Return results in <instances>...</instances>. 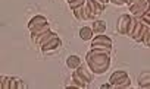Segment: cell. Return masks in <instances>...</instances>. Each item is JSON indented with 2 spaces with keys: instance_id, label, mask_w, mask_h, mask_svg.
<instances>
[{
  "instance_id": "obj_1",
  "label": "cell",
  "mask_w": 150,
  "mask_h": 89,
  "mask_svg": "<svg viewBox=\"0 0 150 89\" xmlns=\"http://www.w3.org/2000/svg\"><path fill=\"white\" fill-rule=\"evenodd\" d=\"M86 63L90 66V69L94 72V74H103L109 70L110 56L109 54L93 53L91 50H88L87 54H86Z\"/></svg>"
},
{
  "instance_id": "obj_2",
  "label": "cell",
  "mask_w": 150,
  "mask_h": 89,
  "mask_svg": "<svg viewBox=\"0 0 150 89\" xmlns=\"http://www.w3.org/2000/svg\"><path fill=\"white\" fill-rule=\"evenodd\" d=\"M149 9H150V5H149L147 0H137L134 5L129 6V15H132L134 18H137L138 21H141L147 15Z\"/></svg>"
},
{
  "instance_id": "obj_3",
  "label": "cell",
  "mask_w": 150,
  "mask_h": 89,
  "mask_svg": "<svg viewBox=\"0 0 150 89\" xmlns=\"http://www.w3.org/2000/svg\"><path fill=\"white\" fill-rule=\"evenodd\" d=\"M131 21H132V15H127V13L125 15H121L118 18V21H116V31H118V34L127 35Z\"/></svg>"
},
{
  "instance_id": "obj_4",
  "label": "cell",
  "mask_w": 150,
  "mask_h": 89,
  "mask_svg": "<svg viewBox=\"0 0 150 89\" xmlns=\"http://www.w3.org/2000/svg\"><path fill=\"white\" fill-rule=\"evenodd\" d=\"M112 45H113L112 38H109V37L105 35V34L94 35L93 40L90 41V47H110V48H112Z\"/></svg>"
},
{
  "instance_id": "obj_5",
  "label": "cell",
  "mask_w": 150,
  "mask_h": 89,
  "mask_svg": "<svg viewBox=\"0 0 150 89\" xmlns=\"http://www.w3.org/2000/svg\"><path fill=\"white\" fill-rule=\"evenodd\" d=\"M40 48H41V53H44V54H53V53H57V51L62 48V40L57 37V38L52 40L50 42H47L46 45H43V47H40Z\"/></svg>"
},
{
  "instance_id": "obj_6",
  "label": "cell",
  "mask_w": 150,
  "mask_h": 89,
  "mask_svg": "<svg viewBox=\"0 0 150 89\" xmlns=\"http://www.w3.org/2000/svg\"><path fill=\"white\" fill-rule=\"evenodd\" d=\"M77 72H78V74H80V76H81V77H83V79L88 83V85L94 80V76H96V74H94V72L90 69V66H88L87 63L81 64V66L77 69Z\"/></svg>"
},
{
  "instance_id": "obj_7",
  "label": "cell",
  "mask_w": 150,
  "mask_h": 89,
  "mask_svg": "<svg viewBox=\"0 0 150 89\" xmlns=\"http://www.w3.org/2000/svg\"><path fill=\"white\" fill-rule=\"evenodd\" d=\"M46 24H49L46 16H43V15H35V16H33V18L28 21V25H27V26H28L30 32H33V31H35L37 28H40V26H43V25H46Z\"/></svg>"
},
{
  "instance_id": "obj_8",
  "label": "cell",
  "mask_w": 150,
  "mask_h": 89,
  "mask_svg": "<svg viewBox=\"0 0 150 89\" xmlns=\"http://www.w3.org/2000/svg\"><path fill=\"white\" fill-rule=\"evenodd\" d=\"M66 88H80V89H86V88H88V83L78 74L77 70H74V73H72V82L68 83Z\"/></svg>"
},
{
  "instance_id": "obj_9",
  "label": "cell",
  "mask_w": 150,
  "mask_h": 89,
  "mask_svg": "<svg viewBox=\"0 0 150 89\" xmlns=\"http://www.w3.org/2000/svg\"><path fill=\"white\" fill-rule=\"evenodd\" d=\"M49 31H52V29H50V24H46V25H43V26L37 28L35 31H33V32H31V41H33L34 44H37V45H38V41L41 40V37H43L46 32H49Z\"/></svg>"
},
{
  "instance_id": "obj_10",
  "label": "cell",
  "mask_w": 150,
  "mask_h": 89,
  "mask_svg": "<svg viewBox=\"0 0 150 89\" xmlns=\"http://www.w3.org/2000/svg\"><path fill=\"white\" fill-rule=\"evenodd\" d=\"M144 31H146V24L143 21H138V25H137V28H135V31H134V34H132L131 38L134 41H137V42H143Z\"/></svg>"
},
{
  "instance_id": "obj_11",
  "label": "cell",
  "mask_w": 150,
  "mask_h": 89,
  "mask_svg": "<svg viewBox=\"0 0 150 89\" xmlns=\"http://www.w3.org/2000/svg\"><path fill=\"white\" fill-rule=\"evenodd\" d=\"M125 77H128V73L125 72V70H115L112 74H110V77H109V83H112V86L115 88V85H118L122 79H125Z\"/></svg>"
},
{
  "instance_id": "obj_12",
  "label": "cell",
  "mask_w": 150,
  "mask_h": 89,
  "mask_svg": "<svg viewBox=\"0 0 150 89\" xmlns=\"http://www.w3.org/2000/svg\"><path fill=\"white\" fill-rule=\"evenodd\" d=\"M72 12H74L75 19H78V21H81V22H87V21H90L88 13H87V9H86V5H84V6H80V8H77V9H74Z\"/></svg>"
},
{
  "instance_id": "obj_13",
  "label": "cell",
  "mask_w": 150,
  "mask_h": 89,
  "mask_svg": "<svg viewBox=\"0 0 150 89\" xmlns=\"http://www.w3.org/2000/svg\"><path fill=\"white\" fill-rule=\"evenodd\" d=\"M81 64H83L81 58H80L78 56H75V54H72V56H69V57L66 58V67L71 69V70H77Z\"/></svg>"
},
{
  "instance_id": "obj_14",
  "label": "cell",
  "mask_w": 150,
  "mask_h": 89,
  "mask_svg": "<svg viewBox=\"0 0 150 89\" xmlns=\"http://www.w3.org/2000/svg\"><path fill=\"white\" fill-rule=\"evenodd\" d=\"M78 35L83 41H91L93 37H94V31H93L91 26H83V28H80Z\"/></svg>"
},
{
  "instance_id": "obj_15",
  "label": "cell",
  "mask_w": 150,
  "mask_h": 89,
  "mask_svg": "<svg viewBox=\"0 0 150 89\" xmlns=\"http://www.w3.org/2000/svg\"><path fill=\"white\" fill-rule=\"evenodd\" d=\"M138 86L141 89H150V72H143L138 76Z\"/></svg>"
},
{
  "instance_id": "obj_16",
  "label": "cell",
  "mask_w": 150,
  "mask_h": 89,
  "mask_svg": "<svg viewBox=\"0 0 150 89\" xmlns=\"http://www.w3.org/2000/svg\"><path fill=\"white\" fill-rule=\"evenodd\" d=\"M91 28H93V31H94V35H99V34H105V32H106L108 25H106L105 21L96 19V21L91 24Z\"/></svg>"
},
{
  "instance_id": "obj_17",
  "label": "cell",
  "mask_w": 150,
  "mask_h": 89,
  "mask_svg": "<svg viewBox=\"0 0 150 89\" xmlns=\"http://www.w3.org/2000/svg\"><path fill=\"white\" fill-rule=\"evenodd\" d=\"M54 38H57V34L56 32H53V31H49V32H46L43 37H41V40L38 41V45L40 47H43V45H46L47 42H50L52 40H54Z\"/></svg>"
},
{
  "instance_id": "obj_18",
  "label": "cell",
  "mask_w": 150,
  "mask_h": 89,
  "mask_svg": "<svg viewBox=\"0 0 150 89\" xmlns=\"http://www.w3.org/2000/svg\"><path fill=\"white\" fill-rule=\"evenodd\" d=\"M24 88H27L24 80L19 79V77H13L12 76V79H11V89H24Z\"/></svg>"
},
{
  "instance_id": "obj_19",
  "label": "cell",
  "mask_w": 150,
  "mask_h": 89,
  "mask_svg": "<svg viewBox=\"0 0 150 89\" xmlns=\"http://www.w3.org/2000/svg\"><path fill=\"white\" fill-rule=\"evenodd\" d=\"M86 3H87V0H71V2L68 3V6H69L71 10H74V9H77L80 6H84Z\"/></svg>"
},
{
  "instance_id": "obj_20",
  "label": "cell",
  "mask_w": 150,
  "mask_h": 89,
  "mask_svg": "<svg viewBox=\"0 0 150 89\" xmlns=\"http://www.w3.org/2000/svg\"><path fill=\"white\" fill-rule=\"evenodd\" d=\"M137 25H138V19L132 16V21H131V24H129V28H128V32H127V37H129V38L132 37V34H134V31H135V28H137Z\"/></svg>"
},
{
  "instance_id": "obj_21",
  "label": "cell",
  "mask_w": 150,
  "mask_h": 89,
  "mask_svg": "<svg viewBox=\"0 0 150 89\" xmlns=\"http://www.w3.org/2000/svg\"><path fill=\"white\" fill-rule=\"evenodd\" d=\"M115 88H116V89H128V88H131V80H129V77L122 79L118 85H115Z\"/></svg>"
},
{
  "instance_id": "obj_22",
  "label": "cell",
  "mask_w": 150,
  "mask_h": 89,
  "mask_svg": "<svg viewBox=\"0 0 150 89\" xmlns=\"http://www.w3.org/2000/svg\"><path fill=\"white\" fill-rule=\"evenodd\" d=\"M143 44L146 47H150V26L146 25V31H144V37H143Z\"/></svg>"
},
{
  "instance_id": "obj_23",
  "label": "cell",
  "mask_w": 150,
  "mask_h": 89,
  "mask_svg": "<svg viewBox=\"0 0 150 89\" xmlns=\"http://www.w3.org/2000/svg\"><path fill=\"white\" fill-rule=\"evenodd\" d=\"M11 79L12 76H3L2 77V89H11Z\"/></svg>"
},
{
  "instance_id": "obj_24",
  "label": "cell",
  "mask_w": 150,
  "mask_h": 89,
  "mask_svg": "<svg viewBox=\"0 0 150 89\" xmlns=\"http://www.w3.org/2000/svg\"><path fill=\"white\" fill-rule=\"evenodd\" d=\"M141 21H143V22H144L147 26H150V15H146V16H144Z\"/></svg>"
},
{
  "instance_id": "obj_25",
  "label": "cell",
  "mask_w": 150,
  "mask_h": 89,
  "mask_svg": "<svg viewBox=\"0 0 150 89\" xmlns=\"http://www.w3.org/2000/svg\"><path fill=\"white\" fill-rule=\"evenodd\" d=\"M110 3H113L115 6H124V3L121 2V0H110Z\"/></svg>"
},
{
  "instance_id": "obj_26",
  "label": "cell",
  "mask_w": 150,
  "mask_h": 89,
  "mask_svg": "<svg viewBox=\"0 0 150 89\" xmlns=\"http://www.w3.org/2000/svg\"><path fill=\"white\" fill-rule=\"evenodd\" d=\"M99 2H102L103 5H108V3H110V0H99Z\"/></svg>"
},
{
  "instance_id": "obj_27",
  "label": "cell",
  "mask_w": 150,
  "mask_h": 89,
  "mask_svg": "<svg viewBox=\"0 0 150 89\" xmlns=\"http://www.w3.org/2000/svg\"><path fill=\"white\" fill-rule=\"evenodd\" d=\"M137 2V0H128V6H131V5H134Z\"/></svg>"
},
{
  "instance_id": "obj_28",
  "label": "cell",
  "mask_w": 150,
  "mask_h": 89,
  "mask_svg": "<svg viewBox=\"0 0 150 89\" xmlns=\"http://www.w3.org/2000/svg\"><path fill=\"white\" fill-rule=\"evenodd\" d=\"M121 2H122L124 5H128V0H121Z\"/></svg>"
},
{
  "instance_id": "obj_29",
  "label": "cell",
  "mask_w": 150,
  "mask_h": 89,
  "mask_svg": "<svg viewBox=\"0 0 150 89\" xmlns=\"http://www.w3.org/2000/svg\"><path fill=\"white\" fill-rule=\"evenodd\" d=\"M147 15H150V9H149V12H147Z\"/></svg>"
},
{
  "instance_id": "obj_30",
  "label": "cell",
  "mask_w": 150,
  "mask_h": 89,
  "mask_svg": "<svg viewBox=\"0 0 150 89\" xmlns=\"http://www.w3.org/2000/svg\"><path fill=\"white\" fill-rule=\"evenodd\" d=\"M69 2H71V0H66V3H69Z\"/></svg>"
},
{
  "instance_id": "obj_31",
  "label": "cell",
  "mask_w": 150,
  "mask_h": 89,
  "mask_svg": "<svg viewBox=\"0 0 150 89\" xmlns=\"http://www.w3.org/2000/svg\"><path fill=\"white\" fill-rule=\"evenodd\" d=\"M147 2H149V5H150V0H147Z\"/></svg>"
}]
</instances>
